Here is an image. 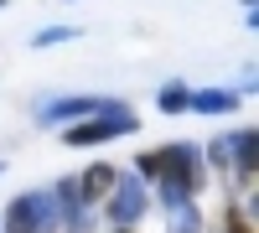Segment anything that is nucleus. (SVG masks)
Returning a JSON list of instances; mask_svg holds the SVG:
<instances>
[{"label": "nucleus", "instance_id": "obj_3", "mask_svg": "<svg viewBox=\"0 0 259 233\" xmlns=\"http://www.w3.org/2000/svg\"><path fill=\"white\" fill-rule=\"evenodd\" d=\"M150 213V187L135 176V171H124V176H114V187H109V197H104V218H109L114 228H135L140 218Z\"/></svg>", "mask_w": 259, "mask_h": 233}, {"label": "nucleus", "instance_id": "obj_12", "mask_svg": "<svg viewBox=\"0 0 259 233\" xmlns=\"http://www.w3.org/2000/svg\"><path fill=\"white\" fill-rule=\"evenodd\" d=\"M223 233H249V213L244 207H228L223 213Z\"/></svg>", "mask_w": 259, "mask_h": 233}, {"label": "nucleus", "instance_id": "obj_8", "mask_svg": "<svg viewBox=\"0 0 259 233\" xmlns=\"http://www.w3.org/2000/svg\"><path fill=\"white\" fill-rule=\"evenodd\" d=\"M187 109H197V114H233L239 109V94L233 88H197Z\"/></svg>", "mask_w": 259, "mask_h": 233}, {"label": "nucleus", "instance_id": "obj_4", "mask_svg": "<svg viewBox=\"0 0 259 233\" xmlns=\"http://www.w3.org/2000/svg\"><path fill=\"white\" fill-rule=\"evenodd\" d=\"M6 233H52L47 192H21L6 202Z\"/></svg>", "mask_w": 259, "mask_h": 233}, {"label": "nucleus", "instance_id": "obj_9", "mask_svg": "<svg viewBox=\"0 0 259 233\" xmlns=\"http://www.w3.org/2000/svg\"><path fill=\"white\" fill-rule=\"evenodd\" d=\"M156 104H161V114H182L187 104H192V88H187L182 78H166L161 94H156Z\"/></svg>", "mask_w": 259, "mask_h": 233}, {"label": "nucleus", "instance_id": "obj_7", "mask_svg": "<svg viewBox=\"0 0 259 233\" xmlns=\"http://www.w3.org/2000/svg\"><path fill=\"white\" fill-rule=\"evenodd\" d=\"M114 176H119V171H114V166H104V161H94V166H89V171H83V176H78V197H83V202H89V207H99L104 197H109V187H114Z\"/></svg>", "mask_w": 259, "mask_h": 233}, {"label": "nucleus", "instance_id": "obj_10", "mask_svg": "<svg viewBox=\"0 0 259 233\" xmlns=\"http://www.w3.org/2000/svg\"><path fill=\"white\" fill-rule=\"evenodd\" d=\"M166 233H202V213H197L192 202L166 207Z\"/></svg>", "mask_w": 259, "mask_h": 233}, {"label": "nucleus", "instance_id": "obj_2", "mask_svg": "<svg viewBox=\"0 0 259 233\" xmlns=\"http://www.w3.org/2000/svg\"><path fill=\"white\" fill-rule=\"evenodd\" d=\"M135 130H140V114L130 109L124 99H109L99 114H89V119L68 124V130H62V145H73V151H89V145H109V140L135 135Z\"/></svg>", "mask_w": 259, "mask_h": 233}, {"label": "nucleus", "instance_id": "obj_14", "mask_svg": "<svg viewBox=\"0 0 259 233\" xmlns=\"http://www.w3.org/2000/svg\"><path fill=\"white\" fill-rule=\"evenodd\" d=\"M0 171H6V166H0Z\"/></svg>", "mask_w": 259, "mask_h": 233}, {"label": "nucleus", "instance_id": "obj_13", "mask_svg": "<svg viewBox=\"0 0 259 233\" xmlns=\"http://www.w3.org/2000/svg\"><path fill=\"white\" fill-rule=\"evenodd\" d=\"M114 233H135V228H114Z\"/></svg>", "mask_w": 259, "mask_h": 233}, {"label": "nucleus", "instance_id": "obj_11", "mask_svg": "<svg viewBox=\"0 0 259 233\" xmlns=\"http://www.w3.org/2000/svg\"><path fill=\"white\" fill-rule=\"evenodd\" d=\"M73 36H78L73 26H41V31L31 36V47H36V52H47V47H57V41H73Z\"/></svg>", "mask_w": 259, "mask_h": 233}, {"label": "nucleus", "instance_id": "obj_6", "mask_svg": "<svg viewBox=\"0 0 259 233\" xmlns=\"http://www.w3.org/2000/svg\"><path fill=\"white\" fill-rule=\"evenodd\" d=\"M223 145H228V166L239 171V181H254V130L249 124L244 130H228Z\"/></svg>", "mask_w": 259, "mask_h": 233}, {"label": "nucleus", "instance_id": "obj_5", "mask_svg": "<svg viewBox=\"0 0 259 233\" xmlns=\"http://www.w3.org/2000/svg\"><path fill=\"white\" fill-rule=\"evenodd\" d=\"M109 99H99V94H62V99H41L36 104V124H62V119H89L99 114Z\"/></svg>", "mask_w": 259, "mask_h": 233}, {"label": "nucleus", "instance_id": "obj_1", "mask_svg": "<svg viewBox=\"0 0 259 233\" xmlns=\"http://www.w3.org/2000/svg\"><path fill=\"white\" fill-rule=\"evenodd\" d=\"M161 161V176H156V197L161 207H177V202H192L202 192V176H207V166H202V145H192V140H171L156 151Z\"/></svg>", "mask_w": 259, "mask_h": 233}]
</instances>
